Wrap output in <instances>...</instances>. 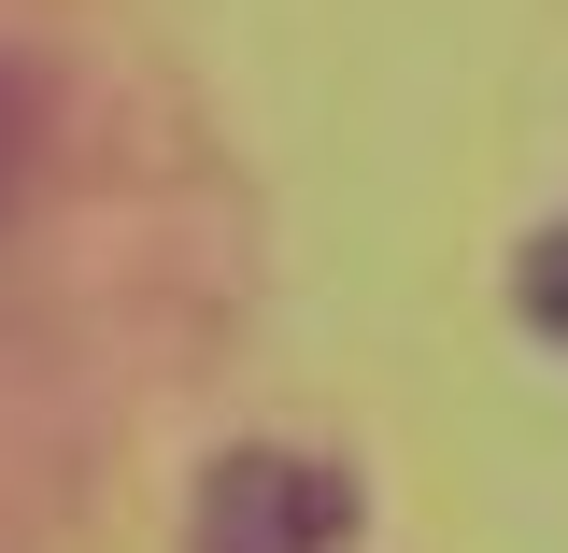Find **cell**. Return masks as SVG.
Masks as SVG:
<instances>
[{
	"label": "cell",
	"instance_id": "2",
	"mask_svg": "<svg viewBox=\"0 0 568 553\" xmlns=\"http://www.w3.org/2000/svg\"><path fill=\"white\" fill-rule=\"evenodd\" d=\"M511 298H526V327H540V341H568V227H540V242H526Z\"/></svg>",
	"mask_w": 568,
	"mask_h": 553
},
{
	"label": "cell",
	"instance_id": "1",
	"mask_svg": "<svg viewBox=\"0 0 568 553\" xmlns=\"http://www.w3.org/2000/svg\"><path fill=\"white\" fill-rule=\"evenodd\" d=\"M342 540H355V483L327 454H284V440L213 454L200 525H185V553H342Z\"/></svg>",
	"mask_w": 568,
	"mask_h": 553
},
{
	"label": "cell",
	"instance_id": "3",
	"mask_svg": "<svg viewBox=\"0 0 568 553\" xmlns=\"http://www.w3.org/2000/svg\"><path fill=\"white\" fill-rule=\"evenodd\" d=\"M0 185H14V100H0Z\"/></svg>",
	"mask_w": 568,
	"mask_h": 553
}]
</instances>
